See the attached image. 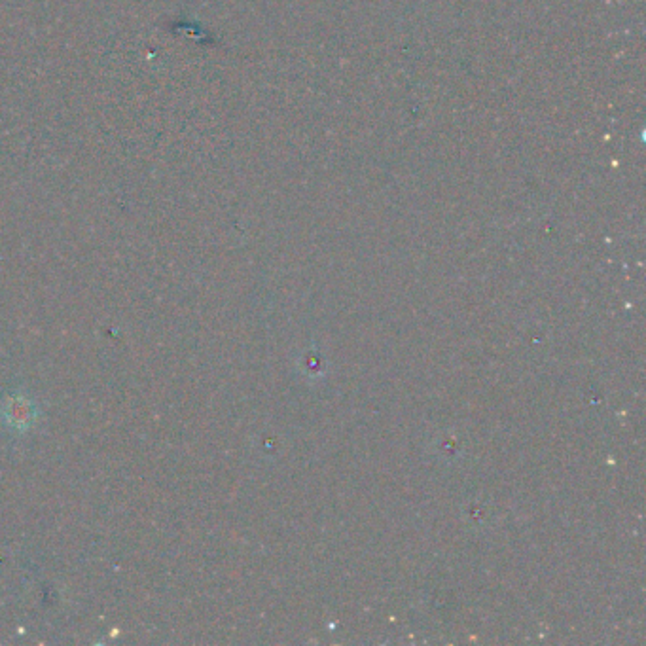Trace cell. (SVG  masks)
<instances>
[{"instance_id": "cell-1", "label": "cell", "mask_w": 646, "mask_h": 646, "mask_svg": "<svg viewBox=\"0 0 646 646\" xmlns=\"http://www.w3.org/2000/svg\"><path fill=\"white\" fill-rule=\"evenodd\" d=\"M2 423L12 431L23 432L33 427L36 419V406L27 396H8L0 408Z\"/></svg>"}]
</instances>
